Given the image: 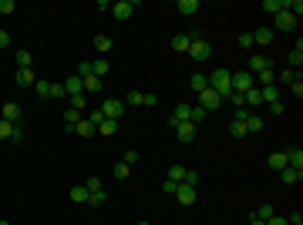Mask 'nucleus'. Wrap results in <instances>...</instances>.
I'll return each instance as SVG.
<instances>
[{
    "label": "nucleus",
    "instance_id": "obj_1",
    "mask_svg": "<svg viewBox=\"0 0 303 225\" xmlns=\"http://www.w3.org/2000/svg\"><path fill=\"white\" fill-rule=\"evenodd\" d=\"M209 88H212V91L226 101L229 94H232V71H226V67H216V71L209 74Z\"/></svg>",
    "mask_w": 303,
    "mask_h": 225
},
{
    "label": "nucleus",
    "instance_id": "obj_2",
    "mask_svg": "<svg viewBox=\"0 0 303 225\" xmlns=\"http://www.w3.org/2000/svg\"><path fill=\"white\" fill-rule=\"evenodd\" d=\"M155 108L158 104V94H152V91H128L125 94V108Z\"/></svg>",
    "mask_w": 303,
    "mask_h": 225
},
{
    "label": "nucleus",
    "instance_id": "obj_3",
    "mask_svg": "<svg viewBox=\"0 0 303 225\" xmlns=\"http://www.w3.org/2000/svg\"><path fill=\"white\" fill-rule=\"evenodd\" d=\"M189 57H192V61H199V64H206L209 57H212V44H209V40H202V37H192Z\"/></svg>",
    "mask_w": 303,
    "mask_h": 225
},
{
    "label": "nucleus",
    "instance_id": "obj_4",
    "mask_svg": "<svg viewBox=\"0 0 303 225\" xmlns=\"http://www.w3.org/2000/svg\"><path fill=\"white\" fill-rule=\"evenodd\" d=\"M199 108H202V111H206V114L219 111V108H223V97H219V94L212 91V88H206V91L199 94Z\"/></svg>",
    "mask_w": 303,
    "mask_h": 225
},
{
    "label": "nucleus",
    "instance_id": "obj_5",
    "mask_svg": "<svg viewBox=\"0 0 303 225\" xmlns=\"http://www.w3.org/2000/svg\"><path fill=\"white\" fill-rule=\"evenodd\" d=\"M249 88H256V74H249V71H232V91L246 94Z\"/></svg>",
    "mask_w": 303,
    "mask_h": 225
},
{
    "label": "nucleus",
    "instance_id": "obj_6",
    "mask_svg": "<svg viewBox=\"0 0 303 225\" xmlns=\"http://www.w3.org/2000/svg\"><path fill=\"white\" fill-rule=\"evenodd\" d=\"M98 111L105 114V118H112V121H118V118L125 114V101H118V97H108V101H105Z\"/></svg>",
    "mask_w": 303,
    "mask_h": 225
},
{
    "label": "nucleus",
    "instance_id": "obj_7",
    "mask_svg": "<svg viewBox=\"0 0 303 225\" xmlns=\"http://www.w3.org/2000/svg\"><path fill=\"white\" fill-rule=\"evenodd\" d=\"M175 202H179V205H195V188L186 185V182H179V188H175Z\"/></svg>",
    "mask_w": 303,
    "mask_h": 225
},
{
    "label": "nucleus",
    "instance_id": "obj_8",
    "mask_svg": "<svg viewBox=\"0 0 303 225\" xmlns=\"http://www.w3.org/2000/svg\"><path fill=\"white\" fill-rule=\"evenodd\" d=\"M273 27H276V31H283V34H290V31L297 27V17H293V14H286V10H280V14L273 17Z\"/></svg>",
    "mask_w": 303,
    "mask_h": 225
},
{
    "label": "nucleus",
    "instance_id": "obj_9",
    "mask_svg": "<svg viewBox=\"0 0 303 225\" xmlns=\"http://www.w3.org/2000/svg\"><path fill=\"white\" fill-rule=\"evenodd\" d=\"M243 111H246V108H239V114H236V118H232V121H229V134H232V138H246V118H243Z\"/></svg>",
    "mask_w": 303,
    "mask_h": 225
},
{
    "label": "nucleus",
    "instance_id": "obj_10",
    "mask_svg": "<svg viewBox=\"0 0 303 225\" xmlns=\"http://www.w3.org/2000/svg\"><path fill=\"white\" fill-rule=\"evenodd\" d=\"M112 14H114V20H128L135 14V3L132 0H118V3H112Z\"/></svg>",
    "mask_w": 303,
    "mask_h": 225
},
{
    "label": "nucleus",
    "instance_id": "obj_11",
    "mask_svg": "<svg viewBox=\"0 0 303 225\" xmlns=\"http://www.w3.org/2000/svg\"><path fill=\"white\" fill-rule=\"evenodd\" d=\"M0 118L10 121V125H17V121H20V104H17V101H7V104L0 108Z\"/></svg>",
    "mask_w": 303,
    "mask_h": 225
},
{
    "label": "nucleus",
    "instance_id": "obj_12",
    "mask_svg": "<svg viewBox=\"0 0 303 225\" xmlns=\"http://www.w3.org/2000/svg\"><path fill=\"white\" fill-rule=\"evenodd\" d=\"M249 74H260V71H269V57L266 54H253L249 57V67H246Z\"/></svg>",
    "mask_w": 303,
    "mask_h": 225
},
{
    "label": "nucleus",
    "instance_id": "obj_13",
    "mask_svg": "<svg viewBox=\"0 0 303 225\" xmlns=\"http://www.w3.org/2000/svg\"><path fill=\"white\" fill-rule=\"evenodd\" d=\"M175 134H179L182 145H189V141H195V125H189V121H186V125H175Z\"/></svg>",
    "mask_w": 303,
    "mask_h": 225
},
{
    "label": "nucleus",
    "instance_id": "obj_14",
    "mask_svg": "<svg viewBox=\"0 0 303 225\" xmlns=\"http://www.w3.org/2000/svg\"><path fill=\"white\" fill-rule=\"evenodd\" d=\"M273 44V31L269 27H260L256 34H253V47H269Z\"/></svg>",
    "mask_w": 303,
    "mask_h": 225
},
{
    "label": "nucleus",
    "instance_id": "obj_15",
    "mask_svg": "<svg viewBox=\"0 0 303 225\" xmlns=\"http://www.w3.org/2000/svg\"><path fill=\"white\" fill-rule=\"evenodd\" d=\"M243 118H246V131H249V134L263 131V118H260L256 111H243Z\"/></svg>",
    "mask_w": 303,
    "mask_h": 225
},
{
    "label": "nucleus",
    "instance_id": "obj_16",
    "mask_svg": "<svg viewBox=\"0 0 303 225\" xmlns=\"http://www.w3.org/2000/svg\"><path fill=\"white\" fill-rule=\"evenodd\" d=\"M175 10H179L182 17H195V14H199V0H179Z\"/></svg>",
    "mask_w": 303,
    "mask_h": 225
},
{
    "label": "nucleus",
    "instance_id": "obj_17",
    "mask_svg": "<svg viewBox=\"0 0 303 225\" xmlns=\"http://www.w3.org/2000/svg\"><path fill=\"white\" fill-rule=\"evenodd\" d=\"M283 155H286V165H290V168L303 171V151L300 148H290V151H283Z\"/></svg>",
    "mask_w": 303,
    "mask_h": 225
},
{
    "label": "nucleus",
    "instance_id": "obj_18",
    "mask_svg": "<svg viewBox=\"0 0 303 225\" xmlns=\"http://www.w3.org/2000/svg\"><path fill=\"white\" fill-rule=\"evenodd\" d=\"M189 44H192L189 34H175V37H172V51H179V54H189Z\"/></svg>",
    "mask_w": 303,
    "mask_h": 225
},
{
    "label": "nucleus",
    "instance_id": "obj_19",
    "mask_svg": "<svg viewBox=\"0 0 303 225\" xmlns=\"http://www.w3.org/2000/svg\"><path fill=\"white\" fill-rule=\"evenodd\" d=\"M280 178H283V185H300L303 171H297V168H290V165H286V168L280 171Z\"/></svg>",
    "mask_w": 303,
    "mask_h": 225
},
{
    "label": "nucleus",
    "instance_id": "obj_20",
    "mask_svg": "<svg viewBox=\"0 0 303 225\" xmlns=\"http://www.w3.org/2000/svg\"><path fill=\"white\" fill-rule=\"evenodd\" d=\"M64 91H68V97H71V94H81L84 91V81H81L77 74H71L68 81H64Z\"/></svg>",
    "mask_w": 303,
    "mask_h": 225
},
{
    "label": "nucleus",
    "instance_id": "obj_21",
    "mask_svg": "<svg viewBox=\"0 0 303 225\" xmlns=\"http://www.w3.org/2000/svg\"><path fill=\"white\" fill-rule=\"evenodd\" d=\"M17 84H20V88H34V84H38L34 71H31V67H27V71H20V67H17Z\"/></svg>",
    "mask_w": 303,
    "mask_h": 225
},
{
    "label": "nucleus",
    "instance_id": "obj_22",
    "mask_svg": "<svg viewBox=\"0 0 303 225\" xmlns=\"http://www.w3.org/2000/svg\"><path fill=\"white\" fill-rule=\"evenodd\" d=\"M34 91H38V97L51 101V97H54V84H51V81H38V84H34Z\"/></svg>",
    "mask_w": 303,
    "mask_h": 225
},
{
    "label": "nucleus",
    "instance_id": "obj_23",
    "mask_svg": "<svg viewBox=\"0 0 303 225\" xmlns=\"http://www.w3.org/2000/svg\"><path fill=\"white\" fill-rule=\"evenodd\" d=\"M189 88H192L195 94H202V91L209 88V77H206V74H192V77H189Z\"/></svg>",
    "mask_w": 303,
    "mask_h": 225
},
{
    "label": "nucleus",
    "instance_id": "obj_24",
    "mask_svg": "<svg viewBox=\"0 0 303 225\" xmlns=\"http://www.w3.org/2000/svg\"><path fill=\"white\" fill-rule=\"evenodd\" d=\"M88 195H91V192H88L84 185H75L71 192H68V198H71V202H77V205H81V202H88Z\"/></svg>",
    "mask_w": 303,
    "mask_h": 225
},
{
    "label": "nucleus",
    "instance_id": "obj_25",
    "mask_svg": "<svg viewBox=\"0 0 303 225\" xmlns=\"http://www.w3.org/2000/svg\"><path fill=\"white\" fill-rule=\"evenodd\" d=\"M61 118H64V128H68V131H75V125L81 121V111H75V108H68V111L61 114Z\"/></svg>",
    "mask_w": 303,
    "mask_h": 225
},
{
    "label": "nucleus",
    "instance_id": "obj_26",
    "mask_svg": "<svg viewBox=\"0 0 303 225\" xmlns=\"http://www.w3.org/2000/svg\"><path fill=\"white\" fill-rule=\"evenodd\" d=\"M75 134H81V138H91V134H95V125H91L88 118H81V121L75 125Z\"/></svg>",
    "mask_w": 303,
    "mask_h": 225
},
{
    "label": "nucleus",
    "instance_id": "obj_27",
    "mask_svg": "<svg viewBox=\"0 0 303 225\" xmlns=\"http://www.w3.org/2000/svg\"><path fill=\"white\" fill-rule=\"evenodd\" d=\"M260 97H263L266 104H273V101H280V88H276V84H269V88H260Z\"/></svg>",
    "mask_w": 303,
    "mask_h": 225
},
{
    "label": "nucleus",
    "instance_id": "obj_28",
    "mask_svg": "<svg viewBox=\"0 0 303 225\" xmlns=\"http://www.w3.org/2000/svg\"><path fill=\"white\" fill-rule=\"evenodd\" d=\"M269 168H273V171H283L286 168V155H283V151H273V155H269Z\"/></svg>",
    "mask_w": 303,
    "mask_h": 225
},
{
    "label": "nucleus",
    "instance_id": "obj_29",
    "mask_svg": "<svg viewBox=\"0 0 303 225\" xmlns=\"http://www.w3.org/2000/svg\"><path fill=\"white\" fill-rule=\"evenodd\" d=\"M91 74L105 81V74H108V61H105V57H98V61H91Z\"/></svg>",
    "mask_w": 303,
    "mask_h": 225
},
{
    "label": "nucleus",
    "instance_id": "obj_30",
    "mask_svg": "<svg viewBox=\"0 0 303 225\" xmlns=\"http://www.w3.org/2000/svg\"><path fill=\"white\" fill-rule=\"evenodd\" d=\"M98 131L105 134V138H112V134L118 131V121H112V118H105V121H101V125H98Z\"/></svg>",
    "mask_w": 303,
    "mask_h": 225
},
{
    "label": "nucleus",
    "instance_id": "obj_31",
    "mask_svg": "<svg viewBox=\"0 0 303 225\" xmlns=\"http://www.w3.org/2000/svg\"><path fill=\"white\" fill-rule=\"evenodd\" d=\"M68 101H71L68 108H75V111H81V114H84V108H88V101H84V94H71Z\"/></svg>",
    "mask_w": 303,
    "mask_h": 225
},
{
    "label": "nucleus",
    "instance_id": "obj_32",
    "mask_svg": "<svg viewBox=\"0 0 303 225\" xmlns=\"http://www.w3.org/2000/svg\"><path fill=\"white\" fill-rule=\"evenodd\" d=\"M263 10H266V14H273V17H276V14L283 10V0H263Z\"/></svg>",
    "mask_w": 303,
    "mask_h": 225
},
{
    "label": "nucleus",
    "instance_id": "obj_33",
    "mask_svg": "<svg viewBox=\"0 0 303 225\" xmlns=\"http://www.w3.org/2000/svg\"><path fill=\"white\" fill-rule=\"evenodd\" d=\"M17 64H20V71H27V67L34 64V57H31V51H17Z\"/></svg>",
    "mask_w": 303,
    "mask_h": 225
},
{
    "label": "nucleus",
    "instance_id": "obj_34",
    "mask_svg": "<svg viewBox=\"0 0 303 225\" xmlns=\"http://www.w3.org/2000/svg\"><path fill=\"white\" fill-rule=\"evenodd\" d=\"M112 175H114V178H128V175H132V165H125V161H118V165H114V168H112Z\"/></svg>",
    "mask_w": 303,
    "mask_h": 225
},
{
    "label": "nucleus",
    "instance_id": "obj_35",
    "mask_svg": "<svg viewBox=\"0 0 303 225\" xmlns=\"http://www.w3.org/2000/svg\"><path fill=\"white\" fill-rule=\"evenodd\" d=\"M253 215H256V219H263V222H269V219H273L276 212H273V205H260L256 212H253Z\"/></svg>",
    "mask_w": 303,
    "mask_h": 225
},
{
    "label": "nucleus",
    "instance_id": "obj_36",
    "mask_svg": "<svg viewBox=\"0 0 303 225\" xmlns=\"http://www.w3.org/2000/svg\"><path fill=\"white\" fill-rule=\"evenodd\" d=\"M105 198H108V195H105V188H101V192H91V195H88V205H105Z\"/></svg>",
    "mask_w": 303,
    "mask_h": 225
},
{
    "label": "nucleus",
    "instance_id": "obj_37",
    "mask_svg": "<svg viewBox=\"0 0 303 225\" xmlns=\"http://www.w3.org/2000/svg\"><path fill=\"white\" fill-rule=\"evenodd\" d=\"M0 14H3V17L17 14V3H14V0H0Z\"/></svg>",
    "mask_w": 303,
    "mask_h": 225
},
{
    "label": "nucleus",
    "instance_id": "obj_38",
    "mask_svg": "<svg viewBox=\"0 0 303 225\" xmlns=\"http://www.w3.org/2000/svg\"><path fill=\"white\" fill-rule=\"evenodd\" d=\"M169 178H172V182H182V178H186V165H172Z\"/></svg>",
    "mask_w": 303,
    "mask_h": 225
},
{
    "label": "nucleus",
    "instance_id": "obj_39",
    "mask_svg": "<svg viewBox=\"0 0 303 225\" xmlns=\"http://www.w3.org/2000/svg\"><path fill=\"white\" fill-rule=\"evenodd\" d=\"M10 131H14V125L0 118V141H10Z\"/></svg>",
    "mask_w": 303,
    "mask_h": 225
},
{
    "label": "nucleus",
    "instance_id": "obj_40",
    "mask_svg": "<svg viewBox=\"0 0 303 225\" xmlns=\"http://www.w3.org/2000/svg\"><path fill=\"white\" fill-rule=\"evenodd\" d=\"M101 84H105V81H101V77H84V88H88V91H101Z\"/></svg>",
    "mask_w": 303,
    "mask_h": 225
},
{
    "label": "nucleus",
    "instance_id": "obj_41",
    "mask_svg": "<svg viewBox=\"0 0 303 225\" xmlns=\"http://www.w3.org/2000/svg\"><path fill=\"white\" fill-rule=\"evenodd\" d=\"M95 47L101 54H108V51H112V37H95Z\"/></svg>",
    "mask_w": 303,
    "mask_h": 225
},
{
    "label": "nucleus",
    "instance_id": "obj_42",
    "mask_svg": "<svg viewBox=\"0 0 303 225\" xmlns=\"http://www.w3.org/2000/svg\"><path fill=\"white\" fill-rule=\"evenodd\" d=\"M202 118H206V111H202L199 104H195V108H189V125H195V121H202Z\"/></svg>",
    "mask_w": 303,
    "mask_h": 225
},
{
    "label": "nucleus",
    "instance_id": "obj_43",
    "mask_svg": "<svg viewBox=\"0 0 303 225\" xmlns=\"http://www.w3.org/2000/svg\"><path fill=\"white\" fill-rule=\"evenodd\" d=\"M182 182H186V185H199V171H192V168H186V178H182Z\"/></svg>",
    "mask_w": 303,
    "mask_h": 225
},
{
    "label": "nucleus",
    "instance_id": "obj_44",
    "mask_svg": "<svg viewBox=\"0 0 303 225\" xmlns=\"http://www.w3.org/2000/svg\"><path fill=\"white\" fill-rule=\"evenodd\" d=\"M290 94H293V97H303V81H300V77H293V84H290Z\"/></svg>",
    "mask_w": 303,
    "mask_h": 225
},
{
    "label": "nucleus",
    "instance_id": "obj_45",
    "mask_svg": "<svg viewBox=\"0 0 303 225\" xmlns=\"http://www.w3.org/2000/svg\"><path fill=\"white\" fill-rule=\"evenodd\" d=\"M236 44H239L243 51H249V47H253V34H239V37H236Z\"/></svg>",
    "mask_w": 303,
    "mask_h": 225
},
{
    "label": "nucleus",
    "instance_id": "obj_46",
    "mask_svg": "<svg viewBox=\"0 0 303 225\" xmlns=\"http://www.w3.org/2000/svg\"><path fill=\"white\" fill-rule=\"evenodd\" d=\"M84 118H88V121H91V125H95V131H98V125H101V121H105V114H101V111H88V114H84Z\"/></svg>",
    "mask_w": 303,
    "mask_h": 225
},
{
    "label": "nucleus",
    "instance_id": "obj_47",
    "mask_svg": "<svg viewBox=\"0 0 303 225\" xmlns=\"http://www.w3.org/2000/svg\"><path fill=\"white\" fill-rule=\"evenodd\" d=\"M10 141H24V125H14V131H10Z\"/></svg>",
    "mask_w": 303,
    "mask_h": 225
},
{
    "label": "nucleus",
    "instance_id": "obj_48",
    "mask_svg": "<svg viewBox=\"0 0 303 225\" xmlns=\"http://www.w3.org/2000/svg\"><path fill=\"white\" fill-rule=\"evenodd\" d=\"M175 188H179V182H172V178L162 182V192H165V195H175Z\"/></svg>",
    "mask_w": 303,
    "mask_h": 225
},
{
    "label": "nucleus",
    "instance_id": "obj_49",
    "mask_svg": "<svg viewBox=\"0 0 303 225\" xmlns=\"http://www.w3.org/2000/svg\"><path fill=\"white\" fill-rule=\"evenodd\" d=\"M84 188H88V192H101V178H88Z\"/></svg>",
    "mask_w": 303,
    "mask_h": 225
},
{
    "label": "nucleus",
    "instance_id": "obj_50",
    "mask_svg": "<svg viewBox=\"0 0 303 225\" xmlns=\"http://www.w3.org/2000/svg\"><path fill=\"white\" fill-rule=\"evenodd\" d=\"M121 161H125V165H135V161H138V151H125V158H121Z\"/></svg>",
    "mask_w": 303,
    "mask_h": 225
},
{
    "label": "nucleus",
    "instance_id": "obj_51",
    "mask_svg": "<svg viewBox=\"0 0 303 225\" xmlns=\"http://www.w3.org/2000/svg\"><path fill=\"white\" fill-rule=\"evenodd\" d=\"M286 225H303V215H300V212H293V215L286 219Z\"/></svg>",
    "mask_w": 303,
    "mask_h": 225
},
{
    "label": "nucleus",
    "instance_id": "obj_52",
    "mask_svg": "<svg viewBox=\"0 0 303 225\" xmlns=\"http://www.w3.org/2000/svg\"><path fill=\"white\" fill-rule=\"evenodd\" d=\"M3 47H10V34H7V31H0V51H3Z\"/></svg>",
    "mask_w": 303,
    "mask_h": 225
},
{
    "label": "nucleus",
    "instance_id": "obj_53",
    "mask_svg": "<svg viewBox=\"0 0 303 225\" xmlns=\"http://www.w3.org/2000/svg\"><path fill=\"white\" fill-rule=\"evenodd\" d=\"M269 114H283V101H273V104H269Z\"/></svg>",
    "mask_w": 303,
    "mask_h": 225
},
{
    "label": "nucleus",
    "instance_id": "obj_54",
    "mask_svg": "<svg viewBox=\"0 0 303 225\" xmlns=\"http://www.w3.org/2000/svg\"><path fill=\"white\" fill-rule=\"evenodd\" d=\"M276 81H283V84H293V71H283V74L276 77Z\"/></svg>",
    "mask_w": 303,
    "mask_h": 225
},
{
    "label": "nucleus",
    "instance_id": "obj_55",
    "mask_svg": "<svg viewBox=\"0 0 303 225\" xmlns=\"http://www.w3.org/2000/svg\"><path fill=\"white\" fill-rule=\"evenodd\" d=\"M266 225H286V219H283V215H273V219H269Z\"/></svg>",
    "mask_w": 303,
    "mask_h": 225
},
{
    "label": "nucleus",
    "instance_id": "obj_56",
    "mask_svg": "<svg viewBox=\"0 0 303 225\" xmlns=\"http://www.w3.org/2000/svg\"><path fill=\"white\" fill-rule=\"evenodd\" d=\"M249 225H266L263 219H256V215H253V219H249Z\"/></svg>",
    "mask_w": 303,
    "mask_h": 225
},
{
    "label": "nucleus",
    "instance_id": "obj_57",
    "mask_svg": "<svg viewBox=\"0 0 303 225\" xmlns=\"http://www.w3.org/2000/svg\"><path fill=\"white\" fill-rule=\"evenodd\" d=\"M138 225H152V222H138Z\"/></svg>",
    "mask_w": 303,
    "mask_h": 225
},
{
    "label": "nucleus",
    "instance_id": "obj_58",
    "mask_svg": "<svg viewBox=\"0 0 303 225\" xmlns=\"http://www.w3.org/2000/svg\"><path fill=\"white\" fill-rule=\"evenodd\" d=\"M0 225H10V222H0Z\"/></svg>",
    "mask_w": 303,
    "mask_h": 225
}]
</instances>
